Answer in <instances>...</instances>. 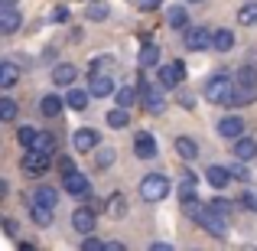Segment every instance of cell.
Returning a JSON list of instances; mask_svg holds the SVG:
<instances>
[{
	"label": "cell",
	"mask_w": 257,
	"mask_h": 251,
	"mask_svg": "<svg viewBox=\"0 0 257 251\" xmlns=\"http://www.w3.org/2000/svg\"><path fill=\"white\" fill-rule=\"evenodd\" d=\"M257 101V69L254 65H244V69L234 72V92L228 98V108H244Z\"/></svg>",
	"instance_id": "6da1fadb"
},
{
	"label": "cell",
	"mask_w": 257,
	"mask_h": 251,
	"mask_svg": "<svg viewBox=\"0 0 257 251\" xmlns=\"http://www.w3.org/2000/svg\"><path fill=\"white\" fill-rule=\"evenodd\" d=\"M170 196V176L166 173H147L140 180V199L144 202H163Z\"/></svg>",
	"instance_id": "7a4b0ae2"
},
{
	"label": "cell",
	"mask_w": 257,
	"mask_h": 251,
	"mask_svg": "<svg viewBox=\"0 0 257 251\" xmlns=\"http://www.w3.org/2000/svg\"><path fill=\"white\" fill-rule=\"evenodd\" d=\"M231 92H234V78L228 72H215L212 78H205V98L212 105H228Z\"/></svg>",
	"instance_id": "3957f363"
},
{
	"label": "cell",
	"mask_w": 257,
	"mask_h": 251,
	"mask_svg": "<svg viewBox=\"0 0 257 251\" xmlns=\"http://www.w3.org/2000/svg\"><path fill=\"white\" fill-rule=\"evenodd\" d=\"M199 225L205 228L208 235H215V238H228V215L218 212V209H212L208 202H205V212H202Z\"/></svg>",
	"instance_id": "277c9868"
},
{
	"label": "cell",
	"mask_w": 257,
	"mask_h": 251,
	"mask_svg": "<svg viewBox=\"0 0 257 251\" xmlns=\"http://www.w3.org/2000/svg\"><path fill=\"white\" fill-rule=\"evenodd\" d=\"M49 166H52V153H43V150H26L23 160H20V170L26 176H43Z\"/></svg>",
	"instance_id": "5b68a950"
},
{
	"label": "cell",
	"mask_w": 257,
	"mask_h": 251,
	"mask_svg": "<svg viewBox=\"0 0 257 251\" xmlns=\"http://www.w3.org/2000/svg\"><path fill=\"white\" fill-rule=\"evenodd\" d=\"M140 98H144V108L150 114H163L166 111V95H163V85H150V82H144L140 85Z\"/></svg>",
	"instance_id": "8992f818"
},
{
	"label": "cell",
	"mask_w": 257,
	"mask_h": 251,
	"mask_svg": "<svg viewBox=\"0 0 257 251\" xmlns=\"http://www.w3.org/2000/svg\"><path fill=\"white\" fill-rule=\"evenodd\" d=\"M94 225H98V209L91 206H78L75 212H72V228H75L78 235H91Z\"/></svg>",
	"instance_id": "52a82bcc"
},
{
	"label": "cell",
	"mask_w": 257,
	"mask_h": 251,
	"mask_svg": "<svg viewBox=\"0 0 257 251\" xmlns=\"http://www.w3.org/2000/svg\"><path fill=\"white\" fill-rule=\"evenodd\" d=\"M72 147H75L78 153H91L101 147V134L94 131V127H78L75 134H72Z\"/></svg>",
	"instance_id": "ba28073f"
},
{
	"label": "cell",
	"mask_w": 257,
	"mask_h": 251,
	"mask_svg": "<svg viewBox=\"0 0 257 251\" xmlns=\"http://www.w3.org/2000/svg\"><path fill=\"white\" fill-rule=\"evenodd\" d=\"M62 189L69 196H88L91 193V183H88V176L85 173H78V170H69V173H62Z\"/></svg>",
	"instance_id": "9c48e42d"
},
{
	"label": "cell",
	"mask_w": 257,
	"mask_h": 251,
	"mask_svg": "<svg viewBox=\"0 0 257 251\" xmlns=\"http://www.w3.org/2000/svg\"><path fill=\"white\" fill-rule=\"evenodd\" d=\"M88 92H91V98H107V95H114L117 88H114L111 72H91V78H88Z\"/></svg>",
	"instance_id": "30bf717a"
},
{
	"label": "cell",
	"mask_w": 257,
	"mask_h": 251,
	"mask_svg": "<svg viewBox=\"0 0 257 251\" xmlns=\"http://www.w3.org/2000/svg\"><path fill=\"white\" fill-rule=\"evenodd\" d=\"M157 78H160L163 88H176V85H182V78H186V65L182 62H166V65L157 69Z\"/></svg>",
	"instance_id": "8fae6325"
},
{
	"label": "cell",
	"mask_w": 257,
	"mask_h": 251,
	"mask_svg": "<svg viewBox=\"0 0 257 251\" xmlns=\"http://www.w3.org/2000/svg\"><path fill=\"white\" fill-rule=\"evenodd\" d=\"M212 36L215 33H208V26H189L186 30V49H192V52L208 49V46H212Z\"/></svg>",
	"instance_id": "7c38bea8"
},
{
	"label": "cell",
	"mask_w": 257,
	"mask_h": 251,
	"mask_svg": "<svg viewBox=\"0 0 257 251\" xmlns=\"http://www.w3.org/2000/svg\"><path fill=\"white\" fill-rule=\"evenodd\" d=\"M244 118H238V114H225V118L218 121V134L225 140H238V137H244Z\"/></svg>",
	"instance_id": "4fadbf2b"
},
{
	"label": "cell",
	"mask_w": 257,
	"mask_h": 251,
	"mask_svg": "<svg viewBox=\"0 0 257 251\" xmlns=\"http://www.w3.org/2000/svg\"><path fill=\"white\" fill-rule=\"evenodd\" d=\"M134 153H137L140 160H153L157 157V137L147 131H140L137 137H134Z\"/></svg>",
	"instance_id": "5bb4252c"
},
{
	"label": "cell",
	"mask_w": 257,
	"mask_h": 251,
	"mask_svg": "<svg viewBox=\"0 0 257 251\" xmlns=\"http://www.w3.org/2000/svg\"><path fill=\"white\" fill-rule=\"evenodd\" d=\"M65 105H69V101H65L62 95L49 92V95H43V101H39V111H43V118H59Z\"/></svg>",
	"instance_id": "9a60e30c"
},
{
	"label": "cell",
	"mask_w": 257,
	"mask_h": 251,
	"mask_svg": "<svg viewBox=\"0 0 257 251\" xmlns=\"http://www.w3.org/2000/svg\"><path fill=\"white\" fill-rule=\"evenodd\" d=\"M52 215H56V209H52V206H46V202H36V199H30V219L36 222L39 228L52 225Z\"/></svg>",
	"instance_id": "2e32d148"
},
{
	"label": "cell",
	"mask_w": 257,
	"mask_h": 251,
	"mask_svg": "<svg viewBox=\"0 0 257 251\" xmlns=\"http://www.w3.org/2000/svg\"><path fill=\"white\" fill-rule=\"evenodd\" d=\"M20 10L17 7H0V33H7V36H10V33H17L20 30Z\"/></svg>",
	"instance_id": "e0dca14e"
},
{
	"label": "cell",
	"mask_w": 257,
	"mask_h": 251,
	"mask_svg": "<svg viewBox=\"0 0 257 251\" xmlns=\"http://www.w3.org/2000/svg\"><path fill=\"white\" fill-rule=\"evenodd\" d=\"M205 180H208V186H215V189H225L228 183L234 180V173H231L228 166H218V163H215V166H208Z\"/></svg>",
	"instance_id": "ac0fdd59"
},
{
	"label": "cell",
	"mask_w": 257,
	"mask_h": 251,
	"mask_svg": "<svg viewBox=\"0 0 257 251\" xmlns=\"http://www.w3.org/2000/svg\"><path fill=\"white\" fill-rule=\"evenodd\" d=\"M75 78H78V69L72 62H59L52 69V85H75Z\"/></svg>",
	"instance_id": "d6986e66"
},
{
	"label": "cell",
	"mask_w": 257,
	"mask_h": 251,
	"mask_svg": "<svg viewBox=\"0 0 257 251\" xmlns=\"http://www.w3.org/2000/svg\"><path fill=\"white\" fill-rule=\"evenodd\" d=\"M234 157H238V160H244V163H247V160H254L257 157V140L254 137H238V140H234Z\"/></svg>",
	"instance_id": "ffe728a7"
},
{
	"label": "cell",
	"mask_w": 257,
	"mask_h": 251,
	"mask_svg": "<svg viewBox=\"0 0 257 251\" xmlns=\"http://www.w3.org/2000/svg\"><path fill=\"white\" fill-rule=\"evenodd\" d=\"M127 209H131V206H127L124 193H111V196H107V206H104V212L111 215V219H124V215H127Z\"/></svg>",
	"instance_id": "44dd1931"
},
{
	"label": "cell",
	"mask_w": 257,
	"mask_h": 251,
	"mask_svg": "<svg viewBox=\"0 0 257 251\" xmlns=\"http://www.w3.org/2000/svg\"><path fill=\"white\" fill-rule=\"evenodd\" d=\"M166 23L173 26V30H189V13L182 4H173L170 10H166Z\"/></svg>",
	"instance_id": "7402d4cb"
},
{
	"label": "cell",
	"mask_w": 257,
	"mask_h": 251,
	"mask_svg": "<svg viewBox=\"0 0 257 251\" xmlns=\"http://www.w3.org/2000/svg\"><path fill=\"white\" fill-rule=\"evenodd\" d=\"M17 82H20V69H17V62L4 59V62H0V88H13Z\"/></svg>",
	"instance_id": "603a6c76"
},
{
	"label": "cell",
	"mask_w": 257,
	"mask_h": 251,
	"mask_svg": "<svg viewBox=\"0 0 257 251\" xmlns=\"http://www.w3.org/2000/svg\"><path fill=\"white\" fill-rule=\"evenodd\" d=\"M88 98H91V92H88V88H75V85L69 88V95H65V101H69L72 111H85V108H88Z\"/></svg>",
	"instance_id": "cb8c5ba5"
},
{
	"label": "cell",
	"mask_w": 257,
	"mask_h": 251,
	"mask_svg": "<svg viewBox=\"0 0 257 251\" xmlns=\"http://www.w3.org/2000/svg\"><path fill=\"white\" fill-rule=\"evenodd\" d=\"M137 62H140V69H153V65H160V46L157 43H144Z\"/></svg>",
	"instance_id": "d4e9b609"
},
{
	"label": "cell",
	"mask_w": 257,
	"mask_h": 251,
	"mask_svg": "<svg viewBox=\"0 0 257 251\" xmlns=\"http://www.w3.org/2000/svg\"><path fill=\"white\" fill-rule=\"evenodd\" d=\"M176 153H179V160H195L199 157V144H195L192 137H176Z\"/></svg>",
	"instance_id": "484cf974"
},
{
	"label": "cell",
	"mask_w": 257,
	"mask_h": 251,
	"mask_svg": "<svg viewBox=\"0 0 257 251\" xmlns=\"http://www.w3.org/2000/svg\"><path fill=\"white\" fill-rule=\"evenodd\" d=\"M131 124V108H114V111H107V127H114V131H124V127Z\"/></svg>",
	"instance_id": "4316f807"
},
{
	"label": "cell",
	"mask_w": 257,
	"mask_h": 251,
	"mask_svg": "<svg viewBox=\"0 0 257 251\" xmlns=\"http://www.w3.org/2000/svg\"><path fill=\"white\" fill-rule=\"evenodd\" d=\"M114 98H117V105H120V108H134V105H137V98H140V88H134V85H120L117 92H114Z\"/></svg>",
	"instance_id": "83f0119b"
},
{
	"label": "cell",
	"mask_w": 257,
	"mask_h": 251,
	"mask_svg": "<svg viewBox=\"0 0 257 251\" xmlns=\"http://www.w3.org/2000/svg\"><path fill=\"white\" fill-rule=\"evenodd\" d=\"M212 46H215L218 52H231V49H234V33H231V30H215Z\"/></svg>",
	"instance_id": "f1b7e54d"
},
{
	"label": "cell",
	"mask_w": 257,
	"mask_h": 251,
	"mask_svg": "<svg viewBox=\"0 0 257 251\" xmlns=\"http://www.w3.org/2000/svg\"><path fill=\"white\" fill-rule=\"evenodd\" d=\"M30 150H43V153H56V137H52L49 131H39L36 140H33Z\"/></svg>",
	"instance_id": "f546056e"
},
{
	"label": "cell",
	"mask_w": 257,
	"mask_h": 251,
	"mask_svg": "<svg viewBox=\"0 0 257 251\" xmlns=\"http://www.w3.org/2000/svg\"><path fill=\"white\" fill-rule=\"evenodd\" d=\"M33 199H36V202H46V206L56 209V206H59V189H52V186H36Z\"/></svg>",
	"instance_id": "4dcf8cb0"
},
{
	"label": "cell",
	"mask_w": 257,
	"mask_h": 251,
	"mask_svg": "<svg viewBox=\"0 0 257 251\" xmlns=\"http://www.w3.org/2000/svg\"><path fill=\"white\" fill-rule=\"evenodd\" d=\"M238 23L241 26H257V0H251V4H244L238 10Z\"/></svg>",
	"instance_id": "1f68e13d"
},
{
	"label": "cell",
	"mask_w": 257,
	"mask_h": 251,
	"mask_svg": "<svg viewBox=\"0 0 257 251\" xmlns=\"http://www.w3.org/2000/svg\"><path fill=\"white\" fill-rule=\"evenodd\" d=\"M17 101L13 98H0V121H4V124H13V121H17Z\"/></svg>",
	"instance_id": "d6a6232c"
},
{
	"label": "cell",
	"mask_w": 257,
	"mask_h": 251,
	"mask_svg": "<svg viewBox=\"0 0 257 251\" xmlns=\"http://www.w3.org/2000/svg\"><path fill=\"white\" fill-rule=\"evenodd\" d=\"M114 72V69H117V59H114V56H94L91 59V72Z\"/></svg>",
	"instance_id": "836d02e7"
},
{
	"label": "cell",
	"mask_w": 257,
	"mask_h": 251,
	"mask_svg": "<svg viewBox=\"0 0 257 251\" xmlns=\"http://www.w3.org/2000/svg\"><path fill=\"white\" fill-rule=\"evenodd\" d=\"M114 157H117V153H114L111 147H104V150L98 147V150H94V166H98V170H107V166L114 163Z\"/></svg>",
	"instance_id": "e575fe53"
},
{
	"label": "cell",
	"mask_w": 257,
	"mask_h": 251,
	"mask_svg": "<svg viewBox=\"0 0 257 251\" xmlns=\"http://www.w3.org/2000/svg\"><path fill=\"white\" fill-rule=\"evenodd\" d=\"M85 17H88V20H94V23H101V20L111 17V10H107V4H91V7L85 10Z\"/></svg>",
	"instance_id": "d590c367"
},
{
	"label": "cell",
	"mask_w": 257,
	"mask_h": 251,
	"mask_svg": "<svg viewBox=\"0 0 257 251\" xmlns=\"http://www.w3.org/2000/svg\"><path fill=\"white\" fill-rule=\"evenodd\" d=\"M36 134L39 131H33V127H20V131H17V140H20V147H26V150H30V147H33V140H36Z\"/></svg>",
	"instance_id": "8d00e7d4"
},
{
	"label": "cell",
	"mask_w": 257,
	"mask_h": 251,
	"mask_svg": "<svg viewBox=\"0 0 257 251\" xmlns=\"http://www.w3.org/2000/svg\"><path fill=\"white\" fill-rule=\"evenodd\" d=\"M208 206L218 209V212H225V215H231V212H234V202H231V199H225V196H215V199H208Z\"/></svg>",
	"instance_id": "74e56055"
},
{
	"label": "cell",
	"mask_w": 257,
	"mask_h": 251,
	"mask_svg": "<svg viewBox=\"0 0 257 251\" xmlns=\"http://www.w3.org/2000/svg\"><path fill=\"white\" fill-rule=\"evenodd\" d=\"M231 173H234V180H241V183H247L251 180V173H247V166H244V160H238V163L231 166Z\"/></svg>",
	"instance_id": "f35d334b"
},
{
	"label": "cell",
	"mask_w": 257,
	"mask_h": 251,
	"mask_svg": "<svg viewBox=\"0 0 257 251\" xmlns=\"http://www.w3.org/2000/svg\"><path fill=\"white\" fill-rule=\"evenodd\" d=\"M52 23H69V7L59 4L56 10H52Z\"/></svg>",
	"instance_id": "ab89813d"
},
{
	"label": "cell",
	"mask_w": 257,
	"mask_h": 251,
	"mask_svg": "<svg viewBox=\"0 0 257 251\" xmlns=\"http://www.w3.org/2000/svg\"><path fill=\"white\" fill-rule=\"evenodd\" d=\"M241 202H244V209H251V212H257V189H247V193L241 196Z\"/></svg>",
	"instance_id": "60d3db41"
},
{
	"label": "cell",
	"mask_w": 257,
	"mask_h": 251,
	"mask_svg": "<svg viewBox=\"0 0 257 251\" xmlns=\"http://www.w3.org/2000/svg\"><path fill=\"white\" fill-rule=\"evenodd\" d=\"M82 248H85V251H104V241H101V238H85Z\"/></svg>",
	"instance_id": "b9f144b4"
},
{
	"label": "cell",
	"mask_w": 257,
	"mask_h": 251,
	"mask_svg": "<svg viewBox=\"0 0 257 251\" xmlns=\"http://www.w3.org/2000/svg\"><path fill=\"white\" fill-rule=\"evenodd\" d=\"M4 235H17V222L10 215H4Z\"/></svg>",
	"instance_id": "7bdbcfd3"
},
{
	"label": "cell",
	"mask_w": 257,
	"mask_h": 251,
	"mask_svg": "<svg viewBox=\"0 0 257 251\" xmlns=\"http://www.w3.org/2000/svg\"><path fill=\"white\" fill-rule=\"evenodd\" d=\"M160 4H163V0H137V7H140V10H157Z\"/></svg>",
	"instance_id": "ee69618b"
},
{
	"label": "cell",
	"mask_w": 257,
	"mask_h": 251,
	"mask_svg": "<svg viewBox=\"0 0 257 251\" xmlns=\"http://www.w3.org/2000/svg\"><path fill=\"white\" fill-rule=\"evenodd\" d=\"M59 170H62V173H69V170H75V163H72V157H62V160H59Z\"/></svg>",
	"instance_id": "f6af8a7d"
},
{
	"label": "cell",
	"mask_w": 257,
	"mask_h": 251,
	"mask_svg": "<svg viewBox=\"0 0 257 251\" xmlns=\"http://www.w3.org/2000/svg\"><path fill=\"white\" fill-rule=\"evenodd\" d=\"M104 251H124V241H104Z\"/></svg>",
	"instance_id": "bcb514c9"
},
{
	"label": "cell",
	"mask_w": 257,
	"mask_h": 251,
	"mask_svg": "<svg viewBox=\"0 0 257 251\" xmlns=\"http://www.w3.org/2000/svg\"><path fill=\"white\" fill-rule=\"evenodd\" d=\"M179 105H182V108H192V105H195L192 95H179Z\"/></svg>",
	"instance_id": "7dc6e473"
},
{
	"label": "cell",
	"mask_w": 257,
	"mask_h": 251,
	"mask_svg": "<svg viewBox=\"0 0 257 251\" xmlns=\"http://www.w3.org/2000/svg\"><path fill=\"white\" fill-rule=\"evenodd\" d=\"M13 4H17V0H0V7H13Z\"/></svg>",
	"instance_id": "c3c4849f"
},
{
	"label": "cell",
	"mask_w": 257,
	"mask_h": 251,
	"mask_svg": "<svg viewBox=\"0 0 257 251\" xmlns=\"http://www.w3.org/2000/svg\"><path fill=\"white\" fill-rule=\"evenodd\" d=\"M186 4H202V0H186Z\"/></svg>",
	"instance_id": "681fc988"
}]
</instances>
